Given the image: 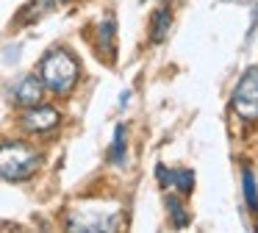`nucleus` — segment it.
<instances>
[{"label":"nucleus","mask_w":258,"mask_h":233,"mask_svg":"<svg viewBox=\"0 0 258 233\" xmlns=\"http://www.w3.org/2000/svg\"><path fill=\"white\" fill-rule=\"evenodd\" d=\"M169 25H172V11L169 9H158L156 11V22H153V42H158L161 44L164 39H167V33H169Z\"/></svg>","instance_id":"obj_6"},{"label":"nucleus","mask_w":258,"mask_h":233,"mask_svg":"<svg viewBox=\"0 0 258 233\" xmlns=\"http://www.w3.org/2000/svg\"><path fill=\"white\" fill-rule=\"evenodd\" d=\"M42 92H45V86H42L39 78H36V75H25L23 81L14 86V103L23 105V108L36 105L42 100Z\"/></svg>","instance_id":"obj_5"},{"label":"nucleus","mask_w":258,"mask_h":233,"mask_svg":"<svg viewBox=\"0 0 258 233\" xmlns=\"http://www.w3.org/2000/svg\"><path fill=\"white\" fill-rule=\"evenodd\" d=\"M42 86L50 89L53 94H70L78 83V61L70 50L64 47H53L50 53L42 59Z\"/></svg>","instance_id":"obj_1"},{"label":"nucleus","mask_w":258,"mask_h":233,"mask_svg":"<svg viewBox=\"0 0 258 233\" xmlns=\"http://www.w3.org/2000/svg\"><path fill=\"white\" fill-rule=\"evenodd\" d=\"M156 175H158V183H161V186H169V181H172V169H167L164 164H158Z\"/></svg>","instance_id":"obj_12"},{"label":"nucleus","mask_w":258,"mask_h":233,"mask_svg":"<svg viewBox=\"0 0 258 233\" xmlns=\"http://www.w3.org/2000/svg\"><path fill=\"white\" fill-rule=\"evenodd\" d=\"M61 3H67V0H61Z\"/></svg>","instance_id":"obj_13"},{"label":"nucleus","mask_w":258,"mask_h":233,"mask_svg":"<svg viewBox=\"0 0 258 233\" xmlns=\"http://www.w3.org/2000/svg\"><path fill=\"white\" fill-rule=\"evenodd\" d=\"M244 200H247V208L252 214H258V186H255V178H252L250 169H244Z\"/></svg>","instance_id":"obj_8"},{"label":"nucleus","mask_w":258,"mask_h":233,"mask_svg":"<svg viewBox=\"0 0 258 233\" xmlns=\"http://www.w3.org/2000/svg\"><path fill=\"white\" fill-rule=\"evenodd\" d=\"M100 50L106 55H114V20L111 17L100 22Z\"/></svg>","instance_id":"obj_9"},{"label":"nucleus","mask_w":258,"mask_h":233,"mask_svg":"<svg viewBox=\"0 0 258 233\" xmlns=\"http://www.w3.org/2000/svg\"><path fill=\"white\" fill-rule=\"evenodd\" d=\"M61 122V116H58V111L53 108V105H28L23 114V120H20V128H23L25 133H50L53 128Z\"/></svg>","instance_id":"obj_4"},{"label":"nucleus","mask_w":258,"mask_h":233,"mask_svg":"<svg viewBox=\"0 0 258 233\" xmlns=\"http://www.w3.org/2000/svg\"><path fill=\"white\" fill-rule=\"evenodd\" d=\"M42 164L36 147L25 142H0V178L6 181H25Z\"/></svg>","instance_id":"obj_2"},{"label":"nucleus","mask_w":258,"mask_h":233,"mask_svg":"<svg viewBox=\"0 0 258 233\" xmlns=\"http://www.w3.org/2000/svg\"><path fill=\"white\" fill-rule=\"evenodd\" d=\"M233 111L244 122L258 120V67H250L239 78L236 92H233Z\"/></svg>","instance_id":"obj_3"},{"label":"nucleus","mask_w":258,"mask_h":233,"mask_svg":"<svg viewBox=\"0 0 258 233\" xmlns=\"http://www.w3.org/2000/svg\"><path fill=\"white\" fill-rule=\"evenodd\" d=\"M169 186H175L180 194H191V189H195V172L172 169V181H169Z\"/></svg>","instance_id":"obj_7"},{"label":"nucleus","mask_w":258,"mask_h":233,"mask_svg":"<svg viewBox=\"0 0 258 233\" xmlns=\"http://www.w3.org/2000/svg\"><path fill=\"white\" fill-rule=\"evenodd\" d=\"M108 158L114 164H122L125 161V125H117L114 128V144H111V155Z\"/></svg>","instance_id":"obj_10"},{"label":"nucleus","mask_w":258,"mask_h":233,"mask_svg":"<svg viewBox=\"0 0 258 233\" xmlns=\"http://www.w3.org/2000/svg\"><path fill=\"white\" fill-rule=\"evenodd\" d=\"M167 205H169V211H172V216H175V225H178V227H186V225H189V214H186V208L180 205L178 197H169Z\"/></svg>","instance_id":"obj_11"}]
</instances>
